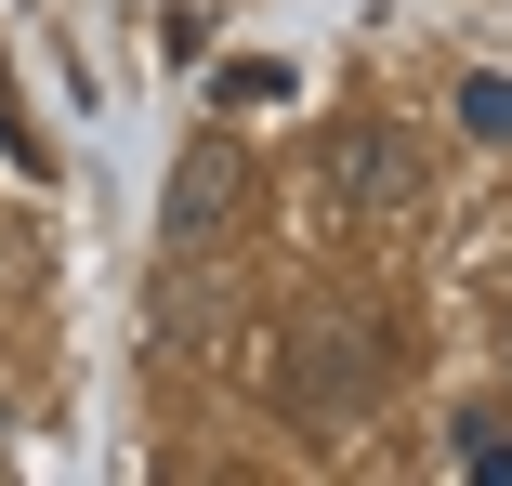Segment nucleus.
<instances>
[{
	"instance_id": "nucleus-1",
	"label": "nucleus",
	"mask_w": 512,
	"mask_h": 486,
	"mask_svg": "<svg viewBox=\"0 0 512 486\" xmlns=\"http://www.w3.org/2000/svg\"><path fill=\"white\" fill-rule=\"evenodd\" d=\"M263 381H276V408H289L302 434H342V421H368V408L394 395V329H381V316H289Z\"/></svg>"
},
{
	"instance_id": "nucleus-2",
	"label": "nucleus",
	"mask_w": 512,
	"mask_h": 486,
	"mask_svg": "<svg viewBox=\"0 0 512 486\" xmlns=\"http://www.w3.org/2000/svg\"><path fill=\"white\" fill-rule=\"evenodd\" d=\"M316 171H329V211L342 224H421L434 211V145L407 119H342L316 145Z\"/></svg>"
},
{
	"instance_id": "nucleus-3",
	"label": "nucleus",
	"mask_w": 512,
	"mask_h": 486,
	"mask_svg": "<svg viewBox=\"0 0 512 486\" xmlns=\"http://www.w3.org/2000/svg\"><path fill=\"white\" fill-rule=\"evenodd\" d=\"M237 184H250L237 145H184V158H171V198H158V211H171V250H211L224 211H237Z\"/></svg>"
},
{
	"instance_id": "nucleus-4",
	"label": "nucleus",
	"mask_w": 512,
	"mask_h": 486,
	"mask_svg": "<svg viewBox=\"0 0 512 486\" xmlns=\"http://www.w3.org/2000/svg\"><path fill=\"white\" fill-rule=\"evenodd\" d=\"M460 132H473V145H512V79H499V66L460 79Z\"/></svg>"
},
{
	"instance_id": "nucleus-5",
	"label": "nucleus",
	"mask_w": 512,
	"mask_h": 486,
	"mask_svg": "<svg viewBox=\"0 0 512 486\" xmlns=\"http://www.w3.org/2000/svg\"><path fill=\"white\" fill-rule=\"evenodd\" d=\"M0 145H14V158H27V171H53V145H40V132H27V119H14V79H0Z\"/></svg>"
}]
</instances>
